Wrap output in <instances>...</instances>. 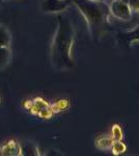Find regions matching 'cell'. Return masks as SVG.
I'll use <instances>...</instances> for the list:
<instances>
[{"label":"cell","mask_w":139,"mask_h":156,"mask_svg":"<svg viewBox=\"0 0 139 156\" xmlns=\"http://www.w3.org/2000/svg\"><path fill=\"white\" fill-rule=\"evenodd\" d=\"M12 36L9 30L4 25L0 24V47H9Z\"/></svg>","instance_id":"6"},{"label":"cell","mask_w":139,"mask_h":156,"mask_svg":"<svg viewBox=\"0 0 139 156\" xmlns=\"http://www.w3.org/2000/svg\"><path fill=\"white\" fill-rule=\"evenodd\" d=\"M70 5V0H44L42 11L44 12H60Z\"/></svg>","instance_id":"3"},{"label":"cell","mask_w":139,"mask_h":156,"mask_svg":"<svg viewBox=\"0 0 139 156\" xmlns=\"http://www.w3.org/2000/svg\"><path fill=\"white\" fill-rule=\"evenodd\" d=\"M111 9H112V12L115 15L117 18L127 20L130 18L131 16V11L130 7L127 3L123 1H116L111 5Z\"/></svg>","instance_id":"5"},{"label":"cell","mask_w":139,"mask_h":156,"mask_svg":"<svg viewBox=\"0 0 139 156\" xmlns=\"http://www.w3.org/2000/svg\"><path fill=\"white\" fill-rule=\"evenodd\" d=\"M69 101L68 100H58L54 103V104L51 105V109L54 112H64V110L67 109L69 107Z\"/></svg>","instance_id":"10"},{"label":"cell","mask_w":139,"mask_h":156,"mask_svg":"<svg viewBox=\"0 0 139 156\" xmlns=\"http://www.w3.org/2000/svg\"><path fill=\"white\" fill-rule=\"evenodd\" d=\"M40 151L37 149L36 145L33 143H29V144H24L21 146V155H41L39 153Z\"/></svg>","instance_id":"8"},{"label":"cell","mask_w":139,"mask_h":156,"mask_svg":"<svg viewBox=\"0 0 139 156\" xmlns=\"http://www.w3.org/2000/svg\"><path fill=\"white\" fill-rule=\"evenodd\" d=\"M74 44V29L70 20L58 17V27L51 47V58L58 69L72 67V47Z\"/></svg>","instance_id":"1"},{"label":"cell","mask_w":139,"mask_h":156,"mask_svg":"<svg viewBox=\"0 0 139 156\" xmlns=\"http://www.w3.org/2000/svg\"><path fill=\"white\" fill-rule=\"evenodd\" d=\"M112 138L114 140H120L123 138V131H122V128L118 125H114L112 127Z\"/></svg>","instance_id":"12"},{"label":"cell","mask_w":139,"mask_h":156,"mask_svg":"<svg viewBox=\"0 0 139 156\" xmlns=\"http://www.w3.org/2000/svg\"><path fill=\"white\" fill-rule=\"evenodd\" d=\"M76 4L79 6L80 11L83 15L85 16L87 22L90 25H96L99 22H101L103 17V14L101 12V9H99L97 5L90 3V2L82 1V0H75Z\"/></svg>","instance_id":"2"},{"label":"cell","mask_w":139,"mask_h":156,"mask_svg":"<svg viewBox=\"0 0 139 156\" xmlns=\"http://www.w3.org/2000/svg\"><path fill=\"white\" fill-rule=\"evenodd\" d=\"M0 103H1V99H0Z\"/></svg>","instance_id":"15"},{"label":"cell","mask_w":139,"mask_h":156,"mask_svg":"<svg viewBox=\"0 0 139 156\" xmlns=\"http://www.w3.org/2000/svg\"><path fill=\"white\" fill-rule=\"evenodd\" d=\"M129 2L135 11H139V0H129Z\"/></svg>","instance_id":"13"},{"label":"cell","mask_w":139,"mask_h":156,"mask_svg":"<svg viewBox=\"0 0 139 156\" xmlns=\"http://www.w3.org/2000/svg\"><path fill=\"white\" fill-rule=\"evenodd\" d=\"M1 156H21V145L15 140H9L0 148Z\"/></svg>","instance_id":"4"},{"label":"cell","mask_w":139,"mask_h":156,"mask_svg":"<svg viewBox=\"0 0 139 156\" xmlns=\"http://www.w3.org/2000/svg\"><path fill=\"white\" fill-rule=\"evenodd\" d=\"M111 148H112L113 154H115V155L123 154V153H125L126 150H127L126 145L120 142V140H114L112 146H111Z\"/></svg>","instance_id":"11"},{"label":"cell","mask_w":139,"mask_h":156,"mask_svg":"<svg viewBox=\"0 0 139 156\" xmlns=\"http://www.w3.org/2000/svg\"><path fill=\"white\" fill-rule=\"evenodd\" d=\"M12 51L9 47H0V69L5 68L11 62Z\"/></svg>","instance_id":"7"},{"label":"cell","mask_w":139,"mask_h":156,"mask_svg":"<svg viewBox=\"0 0 139 156\" xmlns=\"http://www.w3.org/2000/svg\"><path fill=\"white\" fill-rule=\"evenodd\" d=\"M113 142H114V140L111 137H102V138H99L97 140L96 146H97V148L100 150H108L111 148Z\"/></svg>","instance_id":"9"},{"label":"cell","mask_w":139,"mask_h":156,"mask_svg":"<svg viewBox=\"0 0 139 156\" xmlns=\"http://www.w3.org/2000/svg\"><path fill=\"white\" fill-rule=\"evenodd\" d=\"M32 103H33V101H24V107L26 108L27 110H29L30 109V107L32 106Z\"/></svg>","instance_id":"14"}]
</instances>
